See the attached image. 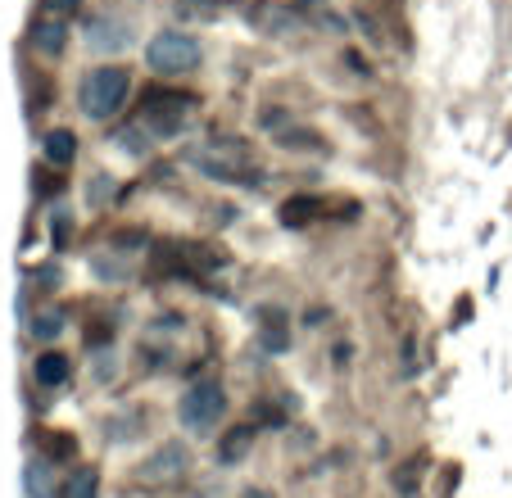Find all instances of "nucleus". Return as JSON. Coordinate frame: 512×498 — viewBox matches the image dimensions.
I'll list each match as a JSON object with an SVG mask.
<instances>
[{
    "label": "nucleus",
    "instance_id": "f257e3e1",
    "mask_svg": "<svg viewBox=\"0 0 512 498\" xmlns=\"http://www.w3.org/2000/svg\"><path fill=\"white\" fill-rule=\"evenodd\" d=\"M127 96H132V73L123 64H105L91 68L78 82V109L91 118V123H109V118L123 114Z\"/></svg>",
    "mask_w": 512,
    "mask_h": 498
},
{
    "label": "nucleus",
    "instance_id": "f03ea898",
    "mask_svg": "<svg viewBox=\"0 0 512 498\" xmlns=\"http://www.w3.org/2000/svg\"><path fill=\"white\" fill-rule=\"evenodd\" d=\"M204 64V46L195 32L186 28H159L155 37L145 41V68L164 77H186Z\"/></svg>",
    "mask_w": 512,
    "mask_h": 498
},
{
    "label": "nucleus",
    "instance_id": "7ed1b4c3",
    "mask_svg": "<svg viewBox=\"0 0 512 498\" xmlns=\"http://www.w3.org/2000/svg\"><path fill=\"white\" fill-rule=\"evenodd\" d=\"M223 412H227V394L213 376H195L182 390V399H177V422L195 435H209L213 426L223 422Z\"/></svg>",
    "mask_w": 512,
    "mask_h": 498
},
{
    "label": "nucleus",
    "instance_id": "20e7f679",
    "mask_svg": "<svg viewBox=\"0 0 512 498\" xmlns=\"http://www.w3.org/2000/svg\"><path fill=\"white\" fill-rule=\"evenodd\" d=\"M82 41H87L91 55L109 59V55H123V50H132L136 41H141V32H136V23L127 19L123 10H100L87 19V28H82Z\"/></svg>",
    "mask_w": 512,
    "mask_h": 498
},
{
    "label": "nucleus",
    "instance_id": "39448f33",
    "mask_svg": "<svg viewBox=\"0 0 512 498\" xmlns=\"http://www.w3.org/2000/svg\"><path fill=\"white\" fill-rule=\"evenodd\" d=\"M186 109H191V100L182 91H150L141 100V127L150 136H177L186 127V118H191Z\"/></svg>",
    "mask_w": 512,
    "mask_h": 498
},
{
    "label": "nucleus",
    "instance_id": "423d86ee",
    "mask_svg": "<svg viewBox=\"0 0 512 498\" xmlns=\"http://www.w3.org/2000/svg\"><path fill=\"white\" fill-rule=\"evenodd\" d=\"M195 163H200V173H209L213 182H250V177H259V173H254L250 150H245L241 141L209 145V150L195 154Z\"/></svg>",
    "mask_w": 512,
    "mask_h": 498
},
{
    "label": "nucleus",
    "instance_id": "0eeeda50",
    "mask_svg": "<svg viewBox=\"0 0 512 498\" xmlns=\"http://www.w3.org/2000/svg\"><path fill=\"white\" fill-rule=\"evenodd\" d=\"M186 471H191V449H186L182 440H168V444H159V449L141 462V471H136V476L155 480V485H168V480H182Z\"/></svg>",
    "mask_w": 512,
    "mask_h": 498
},
{
    "label": "nucleus",
    "instance_id": "6e6552de",
    "mask_svg": "<svg viewBox=\"0 0 512 498\" xmlns=\"http://www.w3.org/2000/svg\"><path fill=\"white\" fill-rule=\"evenodd\" d=\"M68 46V23L59 19V14H50V19H37L32 23V50L46 59H59Z\"/></svg>",
    "mask_w": 512,
    "mask_h": 498
},
{
    "label": "nucleus",
    "instance_id": "1a4fd4ad",
    "mask_svg": "<svg viewBox=\"0 0 512 498\" xmlns=\"http://www.w3.org/2000/svg\"><path fill=\"white\" fill-rule=\"evenodd\" d=\"M41 159H46L50 168H68V163L78 159V132H73V127H50V132L41 136Z\"/></svg>",
    "mask_w": 512,
    "mask_h": 498
},
{
    "label": "nucleus",
    "instance_id": "9d476101",
    "mask_svg": "<svg viewBox=\"0 0 512 498\" xmlns=\"http://www.w3.org/2000/svg\"><path fill=\"white\" fill-rule=\"evenodd\" d=\"M73 376V363H68L64 354H55V349H46V354H37V363H32V381L46 385V390H59V385Z\"/></svg>",
    "mask_w": 512,
    "mask_h": 498
},
{
    "label": "nucleus",
    "instance_id": "9b49d317",
    "mask_svg": "<svg viewBox=\"0 0 512 498\" xmlns=\"http://www.w3.org/2000/svg\"><path fill=\"white\" fill-rule=\"evenodd\" d=\"M64 313L59 308H37V313L28 317V336L37 340V345H55L59 336H64Z\"/></svg>",
    "mask_w": 512,
    "mask_h": 498
},
{
    "label": "nucleus",
    "instance_id": "f8f14e48",
    "mask_svg": "<svg viewBox=\"0 0 512 498\" xmlns=\"http://www.w3.org/2000/svg\"><path fill=\"white\" fill-rule=\"evenodd\" d=\"M23 494L28 498H55V476H50V467L41 458H32L28 471H23Z\"/></svg>",
    "mask_w": 512,
    "mask_h": 498
},
{
    "label": "nucleus",
    "instance_id": "ddd939ff",
    "mask_svg": "<svg viewBox=\"0 0 512 498\" xmlns=\"http://www.w3.org/2000/svg\"><path fill=\"white\" fill-rule=\"evenodd\" d=\"M318 213H322V200H313V195H300V200L281 204V222H286V227H309Z\"/></svg>",
    "mask_w": 512,
    "mask_h": 498
},
{
    "label": "nucleus",
    "instance_id": "4468645a",
    "mask_svg": "<svg viewBox=\"0 0 512 498\" xmlns=\"http://www.w3.org/2000/svg\"><path fill=\"white\" fill-rule=\"evenodd\" d=\"M223 14V0H177V19L182 23H213Z\"/></svg>",
    "mask_w": 512,
    "mask_h": 498
},
{
    "label": "nucleus",
    "instance_id": "2eb2a0df",
    "mask_svg": "<svg viewBox=\"0 0 512 498\" xmlns=\"http://www.w3.org/2000/svg\"><path fill=\"white\" fill-rule=\"evenodd\" d=\"M250 23H259L263 32H290L295 28V14L286 5H263V10H250Z\"/></svg>",
    "mask_w": 512,
    "mask_h": 498
},
{
    "label": "nucleus",
    "instance_id": "dca6fc26",
    "mask_svg": "<svg viewBox=\"0 0 512 498\" xmlns=\"http://www.w3.org/2000/svg\"><path fill=\"white\" fill-rule=\"evenodd\" d=\"M96 471L91 467H82V471H73V476H68V485H64V494L68 498H96Z\"/></svg>",
    "mask_w": 512,
    "mask_h": 498
},
{
    "label": "nucleus",
    "instance_id": "f3484780",
    "mask_svg": "<svg viewBox=\"0 0 512 498\" xmlns=\"http://www.w3.org/2000/svg\"><path fill=\"white\" fill-rule=\"evenodd\" d=\"M250 440H254V435L245 431V426H241V431H232V435H227V444H223V453H218V458H223V462L245 458V449H250Z\"/></svg>",
    "mask_w": 512,
    "mask_h": 498
},
{
    "label": "nucleus",
    "instance_id": "a211bd4d",
    "mask_svg": "<svg viewBox=\"0 0 512 498\" xmlns=\"http://www.w3.org/2000/svg\"><path fill=\"white\" fill-rule=\"evenodd\" d=\"M41 5H46V10H50V14H59V19H64V14H68V10H78L82 0H41Z\"/></svg>",
    "mask_w": 512,
    "mask_h": 498
},
{
    "label": "nucleus",
    "instance_id": "6ab92c4d",
    "mask_svg": "<svg viewBox=\"0 0 512 498\" xmlns=\"http://www.w3.org/2000/svg\"><path fill=\"white\" fill-rule=\"evenodd\" d=\"M96 363H100V367H96V381H109V376H114V363H118V358H114V354H100Z\"/></svg>",
    "mask_w": 512,
    "mask_h": 498
},
{
    "label": "nucleus",
    "instance_id": "aec40b11",
    "mask_svg": "<svg viewBox=\"0 0 512 498\" xmlns=\"http://www.w3.org/2000/svg\"><path fill=\"white\" fill-rule=\"evenodd\" d=\"M250 498H272V494H263V489H259V494H250Z\"/></svg>",
    "mask_w": 512,
    "mask_h": 498
}]
</instances>
